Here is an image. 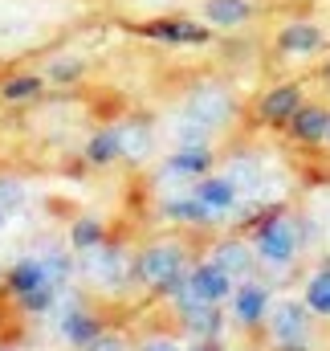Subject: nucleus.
<instances>
[{"label":"nucleus","mask_w":330,"mask_h":351,"mask_svg":"<svg viewBox=\"0 0 330 351\" xmlns=\"http://www.w3.org/2000/svg\"><path fill=\"white\" fill-rule=\"evenodd\" d=\"M53 323H58V339L74 351H82L90 339H98V335L106 331L102 315L86 302L82 294H74V290L62 294V302H58V311H53Z\"/></svg>","instance_id":"6"},{"label":"nucleus","mask_w":330,"mask_h":351,"mask_svg":"<svg viewBox=\"0 0 330 351\" xmlns=\"http://www.w3.org/2000/svg\"><path fill=\"white\" fill-rule=\"evenodd\" d=\"M4 225H8V213H4V208H0V229H4Z\"/></svg>","instance_id":"31"},{"label":"nucleus","mask_w":330,"mask_h":351,"mask_svg":"<svg viewBox=\"0 0 330 351\" xmlns=\"http://www.w3.org/2000/svg\"><path fill=\"white\" fill-rule=\"evenodd\" d=\"M322 45H327V37H322V29L310 25V21H290V25H281V33H277V49H281L285 58H310V53H318Z\"/></svg>","instance_id":"14"},{"label":"nucleus","mask_w":330,"mask_h":351,"mask_svg":"<svg viewBox=\"0 0 330 351\" xmlns=\"http://www.w3.org/2000/svg\"><path fill=\"white\" fill-rule=\"evenodd\" d=\"M102 241H110V237H106V221H102L98 213H78V217L70 221V229H66V245H70L74 254L98 250Z\"/></svg>","instance_id":"19"},{"label":"nucleus","mask_w":330,"mask_h":351,"mask_svg":"<svg viewBox=\"0 0 330 351\" xmlns=\"http://www.w3.org/2000/svg\"><path fill=\"white\" fill-rule=\"evenodd\" d=\"M302 237H306V245H314V241L330 245V192L310 196V208L302 213Z\"/></svg>","instance_id":"22"},{"label":"nucleus","mask_w":330,"mask_h":351,"mask_svg":"<svg viewBox=\"0 0 330 351\" xmlns=\"http://www.w3.org/2000/svg\"><path fill=\"white\" fill-rule=\"evenodd\" d=\"M167 302H171L175 319L188 327L192 339H220V331H225V311H220V302L196 298V294L188 290V278H183L175 290H167Z\"/></svg>","instance_id":"7"},{"label":"nucleus","mask_w":330,"mask_h":351,"mask_svg":"<svg viewBox=\"0 0 330 351\" xmlns=\"http://www.w3.org/2000/svg\"><path fill=\"white\" fill-rule=\"evenodd\" d=\"M327 143H330V123H327Z\"/></svg>","instance_id":"32"},{"label":"nucleus","mask_w":330,"mask_h":351,"mask_svg":"<svg viewBox=\"0 0 330 351\" xmlns=\"http://www.w3.org/2000/svg\"><path fill=\"white\" fill-rule=\"evenodd\" d=\"M212 172V143H192V147H171V156L164 160V168L155 176V184L171 196L175 192H188L200 176Z\"/></svg>","instance_id":"8"},{"label":"nucleus","mask_w":330,"mask_h":351,"mask_svg":"<svg viewBox=\"0 0 330 351\" xmlns=\"http://www.w3.org/2000/svg\"><path fill=\"white\" fill-rule=\"evenodd\" d=\"M82 74H86V62L78 53H58V58H49L45 70H41L45 86H78Z\"/></svg>","instance_id":"25"},{"label":"nucleus","mask_w":330,"mask_h":351,"mask_svg":"<svg viewBox=\"0 0 330 351\" xmlns=\"http://www.w3.org/2000/svg\"><path fill=\"white\" fill-rule=\"evenodd\" d=\"M273 351H314V315L302 298H281L269 306L265 319Z\"/></svg>","instance_id":"5"},{"label":"nucleus","mask_w":330,"mask_h":351,"mask_svg":"<svg viewBox=\"0 0 330 351\" xmlns=\"http://www.w3.org/2000/svg\"><path fill=\"white\" fill-rule=\"evenodd\" d=\"M118 135H123V160H127V164L151 160V152H155V131H151L147 123H123Z\"/></svg>","instance_id":"24"},{"label":"nucleus","mask_w":330,"mask_h":351,"mask_svg":"<svg viewBox=\"0 0 330 351\" xmlns=\"http://www.w3.org/2000/svg\"><path fill=\"white\" fill-rule=\"evenodd\" d=\"M192 196H196V200L208 208V217H212V221H225V217H233V208L241 204V192H237V184H233L225 172L200 176V180L192 184Z\"/></svg>","instance_id":"10"},{"label":"nucleus","mask_w":330,"mask_h":351,"mask_svg":"<svg viewBox=\"0 0 330 351\" xmlns=\"http://www.w3.org/2000/svg\"><path fill=\"white\" fill-rule=\"evenodd\" d=\"M0 282H4V290H8L12 298H25V294H33V290L53 286V282H49V274H45V262H41L37 254L16 258V262L0 274ZM53 290H58V286H53Z\"/></svg>","instance_id":"12"},{"label":"nucleus","mask_w":330,"mask_h":351,"mask_svg":"<svg viewBox=\"0 0 330 351\" xmlns=\"http://www.w3.org/2000/svg\"><path fill=\"white\" fill-rule=\"evenodd\" d=\"M139 351H183V343L171 339V335H151V339H143V348Z\"/></svg>","instance_id":"29"},{"label":"nucleus","mask_w":330,"mask_h":351,"mask_svg":"<svg viewBox=\"0 0 330 351\" xmlns=\"http://www.w3.org/2000/svg\"><path fill=\"white\" fill-rule=\"evenodd\" d=\"M45 90L49 86H45V78H41L37 70H16V74H8V78L0 82V98L12 102V106H25V102H37Z\"/></svg>","instance_id":"21"},{"label":"nucleus","mask_w":330,"mask_h":351,"mask_svg":"<svg viewBox=\"0 0 330 351\" xmlns=\"http://www.w3.org/2000/svg\"><path fill=\"white\" fill-rule=\"evenodd\" d=\"M183 351H220V339H192Z\"/></svg>","instance_id":"30"},{"label":"nucleus","mask_w":330,"mask_h":351,"mask_svg":"<svg viewBox=\"0 0 330 351\" xmlns=\"http://www.w3.org/2000/svg\"><path fill=\"white\" fill-rule=\"evenodd\" d=\"M188 250L179 241H151L147 250L135 254V282L143 290H155V294H167L175 290L183 278H188Z\"/></svg>","instance_id":"4"},{"label":"nucleus","mask_w":330,"mask_h":351,"mask_svg":"<svg viewBox=\"0 0 330 351\" xmlns=\"http://www.w3.org/2000/svg\"><path fill=\"white\" fill-rule=\"evenodd\" d=\"M233 286H237V282L212 262V258H204V262H196L188 269V290H192L196 298H204V302H229Z\"/></svg>","instance_id":"13"},{"label":"nucleus","mask_w":330,"mask_h":351,"mask_svg":"<svg viewBox=\"0 0 330 351\" xmlns=\"http://www.w3.org/2000/svg\"><path fill=\"white\" fill-rule=\"evenodd\" d=\"M269 306H273V294H269V286L257 282V278L237 282L233 294H229V315H233L237 327H257V323H265V319H269Z\"/></svg>","instance_id":"9"},{"label":"nucleus","mask_w":330,"mask_h":351,"mask_svg":"<svg viewBox=\"0 0 330 351\" xmlns=\"http://www.w3.org/2000/svg\"><path fill=\"white\" fill-rule=\"evenodd\" d=\"M29 204V184L21 180V176H0V208L12 217V213H21Z\"/></svg>","instance_id":"27"},{"label":"nucleus","mask_w":330,"mask_h":351,"mask_svg":"<svg viewBox=\"0 0 330 351\" xmlns=\"http://www.w3.org/2000/svg\"><path fill=\"white\" fill-rule=\"evenodd\" d=\"M160 217L171 221V225H188V229H200V225H212V217H208V208L192 196V188L188 192H171L164 196V204H160Z\"/></svg>","instance_id":"17"},{"label":"nucleus","mask_w":330,"mask_h":351,"mask_svg":"<svg viewBox=\"0 0 330 351\" xmlns=\"http://www.w3.org/2000/svg\"><path fill=\"white\" fill-rule=\"evenodd\" d=\"M306 250V237H302V217L285 213V208H273L269 217H261V225L253 229V254L257 262L269 265V269H290L298 262V254Z\"/></svg>","instance_id":"3"},{"label":"nucleus","mask_w":330,"mask_h":351,"mask_svg":"<svg viewBox=\"0 0 330 351\" xmlns=\"http://www.w3.org/2000/svg\"><path fill=\"white\" fill-rule=\"evenodd\" d=\"M82 351H131V348H127V335H118V331H102V335L90 339Z\"/></svg>","instance_id":"28"},{"label":"nucleus","mask_w":330,"mask_h":351,"mask_svg":"<svg viewBox=\"0 0 330 351\" xmlns=\"http://www.w3.org/2000/svg\"><path fill=\"white\" fill-rule=\"evenodd\" d=\"M0 351H12V348H0Z\"/></svg>","instance_id":"34"},{"label":"nucleus","mask_w":330,"mask_h":351,"mask_svg":"<svg viewBox=\"0 0 330 351\" xmlns=\"http://www.w3.org/2000/svg\"><path fill=\"white\" fill-rule=\"evenodd\" d=\"M143 37L160 41V45H208V25L200 21H188V16H160V21H147L139 29Z\"/></svg>","instance_id":"11"},{"label":"nucleus","mask_w":330,"mask_h":351,"mask_svg":"<svg viewBox=\"0 0 330 351\" xmlns=\"http://www.w3.org/2000/svg\"><path fill=\"white\" fill-rule=\"evenodd\" d=\"M302 302L310 306V315L330 319V262L318 265V269L306 278V294H302Z\"/></svg>","instance_id":"26"},{"label":"nucleus","mask_w":330,"mask_h":351,"mask_svg":"<svg viewBox=\"0 0 330 351\" xmlns=\"http://www.w3.org/2000/svg\"><path fill=\"white\" fill-rule=\"evenodd\" d=\"M298 106H302V90H298V86H273V90H265V94H261L257 114H261V123L285 127V123L298 114Z\"/></svg>","instance_id":"16"},{"label":"nucleus","mask_w":330,"mask_h":351,"mask_svg":"<svg viewBox=\"0 0 330 351\" xmlns=\"http://www.w3.org/2000/svg\"><path fill=\"white\" fill-rule=\"evenodd\" d=\"M327 82H330V66H327Z\"/></svg>","instance_id":"33"},{"label":"nucleus","mask_w":330,"mask_h":351,"mask_svg":"<svg viewBox=\"0 0 330 351\" xmlns=\"http://www.w3.org/2000/svg\"><path fill=\"white\" fill-rule=\"evenodd\" d=\"M78 286L102 294V298H118L127 290H135V254L114 245V241H102L98 250H86L78 254Z\"/></svg>","instance_id":"2"},{"label":"nucleus","mask_w":330,"mask_h":351,"mask_svg":"<svg viewBox=\"0 0 330 351\" xmlns=\"http://www.w3.org/2000/svg\"><path fill=\"white\" fill-rule=\"evenodd\" d=\"M327 123H330V110L327 106H298V114L285 123L302 143H327Z\"/></svg>","instance_id":"23"},{"label":"nucleus","mask_w":330,"mask_h":351,"mask_svg":"<svg viewBox=\"0 0 330 351\" xmlns=\"http://www.w3.org/2000/svg\"><path fill=\"white\" fill-rule=\"evenodd\" d=\"M200 12H204L208 29H241L253 16V4L249 0H204Z\"/></svg>","instance_id":"20"},{"label":"nucleus","mask_w":330,"mask_h":351,"mask_svg":"<svg viewBox=\"0 0 330 351\" xmlns=\"http://www.w3.org/2000/svg\"><path fill=\"white\" fill-rule=\"evenodd\" d=\"M82 160L90 168H110V164H118V160H123V135H118V127L94 131L82 143Z\"/></svg>","instance_id":"18"},{"label":"nucleus","mask_w":330,"mask_h":351,"mask_svg":"<svg viewBox=\"0 0 330 351\" xmlns=\"http://www.w3.org/2000/svg\"><path fill=\"white\" fill-rule=\"evenodd\" d=\"M212 262L220 265L233 282H245L253 278V265H257V254H253V241H241V237H229V241H216V250L208 254Z\"/></svg>","instance_id":"15"},{"label":"nucleus","mask_w":330,"mask_h":351,"mask_svg":"<svg viewBox=\"0 0 330 351\" xmlns=\"http://www.w3.org/2000/svg\"><path fill=\"white\" fill-rule=\"evenodd\" d=\"M237 114V102L225 86H196L179 110L171 114L167 123V135H171V147H192V143H212L216 131H225Z\"/></svg>","instance_id":"1"}]
</instances>
